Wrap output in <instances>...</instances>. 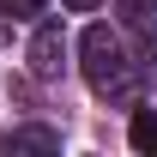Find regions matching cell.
Here are the masks:
<instances>
[{"instance_id": "2", "label": "cell", "mask_w": 157, "mask_h": 157, "mask_svg": "<svg viewBox=\"0 0 157 157\" xmlns=\"http://www.w3.org/2000/svg\"><path fill=\"white\" fill-rule=\"evenodd\" d=\"M30 73L36 78H60L67 73V30H60L55 18L36 24V36H30Z\"/></svg>"}, {"instance_id": "4", "label": "cell", "mask_w": 157, "mask_h": 157, "mask_svg": "<svg viewBox=\"0 0 157 157\" xmlns=\"http://www.w3.org/2000/svg\"><path fill=\"white\" fill-rule=\"evenodd\" d=\"M127 139H133V151L157 157V109H139V115H133V127H127Z\"/></svg>"}, {"instance_id": "8", "label": "cell", "mask_w": 157, "mask_h": 157, "mask_svg": "<svg viewBox=\"0 0 157 157\" xmlns=\"http://www.w3.org/2000/svg\"><path fill=\"white\" fill-rule=\"evenodd\" d=\"M67 12H97V0H60Z\"/></svg>"}, {"instance_id": "7", "label": "cell", "mask_w": 157, "mask_h": 157, "mask_svg": "<svg viewBox=\"0 0 157 157\" xmlns=\"http://www.w3.org/2000/svg\"><path fill=\"white\" fill-rule=\"evenodd\" d=\"M139 60H145V78L157 85V30H145V48H139Z\"/></svg>"}, {"instance_id": "6", "label": "cell", "mask_w": 157, "mask_h": 157, "mask_svg": "<svg viewBox=\"0 0 157 157\" xmlns=\"http://www.w3.org/2000/svg\"><path fill=\"white\" fill-rule=\"evenodd\" d=\"M12 145H36V151H55L60 133H48V127H24V133H12Z\"/></svg>"}, {"instance_id": "1", "label": "cell", "mask_w": 157, "mask_h": 157, "mask_svg": "<svg viewBox=\"0 0 157 157\" xmlns=\"http://www.w3.org/2000/svg\"><path fill=\"white\" fill-rule=\"evenodd\" d=\"M78 67H85V85H91L97 97H133V85H139L133 55H127V42H121L109 24H85V36H78Z\"/></svg>"}, {"instance_id": "5", "label": "cell", "mask_w": 157, "mask_h": 157, "mask_svg": "<svg viewBox=\"0 0 157 157\" xmlns=\"http://www.w3.org/2000/svg\"><path fill=\"white\" fill-rule=\"evenodd\" d=\"M0 12H6V18H18V24H30V18L48 12V0H0Z\"/></svg>"}, {"instance_id": "3", "label": "cell", "mask_w": 157, "mask_h": 157, "mask_svg": "<svg viewBox=\"0 0 157 157\" xmlns=\"http://www.w3.org/2000/svg\"><path fill=\"white\" fill-rule=\"evenodd\" d=\"M115 12H121V24L127 30H157V0H115Z\"/></svg>"}]
</instances>
